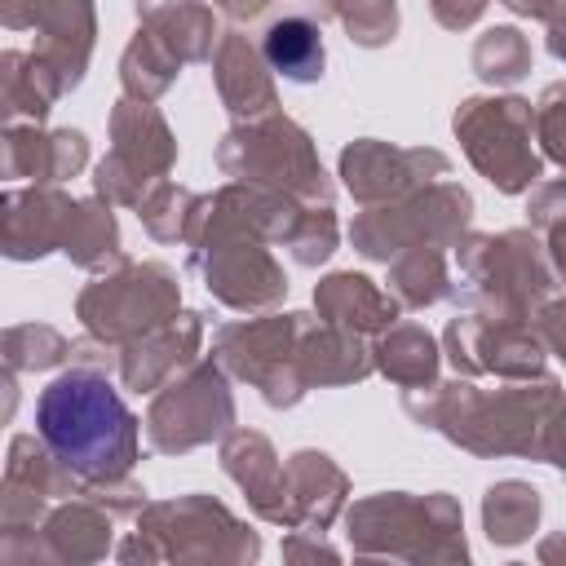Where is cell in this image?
<instances>
[{
  "label": "cell",
  "mask_w": 566,
  "mask_h": 566,
  "mask_svg": "<svg viewBox=\"0 0 566 566\" xmlns=\"http://www.w3.org/2000/svg\"><path fill=\"white\" fill-rule=\"evenodd\" d=\"M35 429L44 447L84 478H115L133 460V416L115 385L93 371L49 380L35 402Z\"/></svg>",
  "instance_id": "6da1fadb"
},
{
  "label": "cell",
  "mask_w": 566,
  "mask_h": 566,
  "mask_svg": "<svg viewBox=\"0 0 566 566\" xmlns=\"http://www.w3.org/2000/svg\"><path fill=\"white\" fill-rule=\"evenodd\" d=\"M265 62L287 80H314L323 71V40L310 22L283 18L265 35Z\"/></svg>",
  "instance_id": "7a4b0ae2"
}]
</instances>
